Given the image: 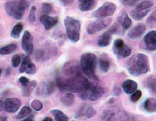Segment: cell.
Listing matches in <instances>:
<instances>
[{
	"label": "cell",
	"instance_id": "6da1fadb",
	"mask_svg": "<svg viewBox=\"0 0 156 121\" xmlns=\"http://www.w3.org/2000/svg\"><path fill=\"white\" fill-rule=\"evenodd\" d=\"M90 84L82 72L67 76H58L56 78V85L60 91L77 93L79 95L86 91Z\"/></svg>",
	"mask_w": 156,
	"mask_h": 121
},
{
	"label": "cell",
	"instance_id": "7a4b0ae2",
	"mask_svg": "<svg viewBox=\"0 0 156 121\" xmlns=\"http://www.w3.org/2000/svg\"><path fill=\"white\" fill-rule=\"evenodd\" d=\"M150 68V60L147 55L137 53L128 60L127 70L131 76H140L149 72Z\"/></svg>",
	"mask_w": 156,
	"mask_h": 121
},
{
	"label": "cell",
	"instance_id": "3957f363",
	"mask_svg": "<svg viewBox=\"0 0 156 121\" xmlns=\"http://www.w3.org/2000/svg\"><path fill=\"white\" fill-rule=\"evenodd\" d=\"M97 58L93 53L84 54L80 58V66L82 72L87 77L91 80H98L95 74Z\"/></svg>",
	"mask_w": 156,
	"mask_h": 121
},
{
	"label": "cell",
	"instance_id": "277c9868",
	"mask_svg": "<svg viewBox=\"0 0 156 121\" xmlns=\"http://www.w3.org/2000/svg\"><path fill=\"white\" fill-rule=\"evenodd\" d=\"M29 5L27 0H13L5 3V9L8 16L14 19H20L23 18Z\"/></svg>",
	"mask_w": 156,
	"mask_h": 121
},
{
	"label": "cell",
	"instance_id": "5b68a950",
	"mask_svg": "<svg viewBox=\"0 0 156 121\" xmlns=\"http://www.w3.org/2000/svg\"><path fill=\"white\" fill-rule=\"evenodd\" d=\"M68 38L70 42L76 43L79 41L80 36V22L70 16H66L64 20Z\"/></svg>",
	"mask_w": 156,
	"mask_h": 121
},
{
	"label": "cell",
	"instance_id": "8992f818",
	"mask_svg": "<svg viewBox=\"0 0 156 121\" xmlns=\"http://www.w3.org/2000/svg\"><path fill=\"white\" fill-rule=\"evenodd\" d=\"M105 94V90L103 86L99 85H92L90 84V86L88 89L83 93L79 95L80 98L82 100H89L90 101H96L103 97Z\"/></svg>",
	"mask_w": 156,
	"mask_h": 121
},
{
	"label": "cell",
	"instance_id": "52a82bcc",
	"mask_svg": "<svg viewBox=\"0 0 156 121\" xmlns=\"http://www.w3.org/2000/svg\"><path fill=\"white\" fill-rule=\"evenodd\" d=\"M153 5V2L150 0H145V1L141 2L131 12L132 18L136 21H140V20L144 19L151 11Z\"/></svg>",
	"mask_w": 156,
	"mask_h": 121
},
{
	"label": "cell",
	"instance_id": "ba28073f",
	"mask_svg": "<svg viewBox=\"0 0 156 121\" xmlns=\"http://www.w3.org/2000/svg\"><path fill=\"white\" fill-rule=\"evenodd\" d=\"M127 112L121 109L111 108L104 110L101 115V118L103 120H128L129 118Z\"/></svg>",
	"mask_w": 156,
	"mask_h": 121
},
{
	"label": "cell",
	"instance_id": "9c48e42d",
	"mask_svg": "<svg viewBox=\"0 0 156 121\" xmlns=\"http://www.w3.org/2000/svg\"><path fill=\"white\" fill-rule=\"evenodd\" d=\"M113 51L118 59H124L131 55L132 50L123 40L118 38L115 40L113 43Z\"/></svg>",
	"mask_w": 156,
	"mask_h": 121
},
{
	"label": "cell",
	"instance_id": "30bf717a",
	"mask_svg": "<svg viewBox=\"0 0 156 121\" xmlns=\"http://www.w3.org/2000/svg\"><path fill=\"white\" fill-rule=\"evenodd\" d=\"M112 19H102L99 18L95 21H93L89 23L87 26V31L90 35H94L97 32L107 28L111 25Z\"/></svg>",
	"mask_w": 156,
	"mask_h": 121
},
{
	"label": "cell",
	"instance_id": "8fae6325",
	"mask_svg": "<svg viewBox=\"0 0 156 121\" xmlns=\"http://www.w3.org/2000/svg\"><path fill=\"white\" fill-rule=\"evenodd\" d=\"M117 9V5L113 2H105L93 13V16L97 18H103L111 16Z\"/></svg>",
	"mask_w": 156,
	"mask_h": 121
},
{
	"label": "cell",
	"instance_id": "7c38bea8",
	"mask_svg": "<svg viewBox=\"0 0 156 121\" xmlns=\"http://www.w3.org/2000/svg\"><path fill=\"white\" fill-rule=\"evenodd\" d=\"M118 31V25L114 24L111 26L107 31L105 32L103 34H101L98 40V46L99 47H107L111 43L112 39V35L116 33Z\"/></svg>",
	"mask_w": 156,
	"mask_h": 121
},
{
	"label": "cell",
	"instance_id": "4fadbf2b",
	"mask_svg": "<svg viewBox=\"0 0 156 121\" xmlns=\"http://www.w3.org/2000/svg\"><path fill=\"white\" fill-rule=\"evenodd\" d=\"M95 114V110L92 106L84 104V105L80 106L79 110L76 111L75 118L77 119H89L92 118Z\"/></svg>",
	"mask_w": 156,
	"mask_h": 121
},
{
	"label": "cell",
	"instance_id": "5bb4252c",
	"mask_svg": "<svg viewBox=\"0 0 156 121\" xmlns=\"http://www.w3.org/2000/svg\"><path fill=\"white\" fill-rule=\"evenodd\" d=\"M56 85L52 80H48V81L44 82L37 91L39 96L46 98L51 96L52 94L55 92Z\"/></svg>",
	"mask_w": 156,
	"mask_h": 121
},
{
	"label": "cell",
	"instance_id": "9a60e30c",
	"mask_svg": "<svg viewBox=\"0 0 156 121\" xmlns=\"http://www.w3.org/2000/svg\"><path fill=\"white\" fill-rule=\"evenodd\" d=\"M34 38L28 31H25L22 40V47L27 54H32L34 50Z\"/></svg>",
	"mask_w": 156,
	"mask_h": 121
},
{
	"label": "cell",
	"instance_id": "2e32d148",
	"mask_svg": "<svg viewBox=\"0 0 156 121\" xmlns=\"http://www.w3.org/2000/svg\"><path fill=\"white\" fill-rule=\"evenodd\" d=\"M21 73H26L28 74H34L36 72V67L29 56H26L22 62L20 68Z\"/></svg>",
	"mask_w": 156,
	"mask_h": 121
},
{
	"label": "cell",
	"instance_id": "e0dca14e",
	"mask_svg": "<svg viewBox=\"0 0 156 121\" xmlns=\"http://www.w3.org/2000/svg\"><path fill=\"white\" fill-rule=\"evenodd\" d=\"M82 72L80 65L75 60H71V61L67 62L62 68L63 76H67L73 74Z\"/></svg>",
	"mask_w": 156,
	"mask_h": 121
},
{
	"label": "cell",
	"instance_id": "ac0fdd59",
	"mask_svg": "<svg viewBox=\"0 0 156 121\" xmlns=\"http://www.w3.org/2000/svg\"><path fill=\"white\" fill-rule=\"evenodd\" d=\"M21 106V102L18 99L8 98L5 100L3 103L4 109L8 112L13 113L18 111Z\"/></svg>",
	"mask_w": 156,
	"mask_h": 121
},
{
	"label": "cell",
	"instance_id": "d6986e66",
	"mask_svg": "<svg viewBox=\"0 0 156 121\" xmlns=\"http://www.w3.org/2000/svg\"><path fill=\"white\" fill-rule=\"evenodd\" d=\"M144 43L145 48L150 51H154L156 50V32L155 30L149 32L144 36Z\"/></svg>",
	"mask_w": 156,
	"mask_h": 121
},
{
	"label": "cell",
	"instance_id": "ffe728a7",
	"mask_svg": "<svg viewBox=\"0 0 156 121\" xmlns=\"http://www.w3.org/2000/svg\"><path fill=\"white\" fill-rule=\"evenodd\" d=\"M145 29H146V26L144 23H138L130 31H129L127 36L129 38H130L131 40H137L141 38L145 32Z\"/></svg>",
	"mask_w": 156,
	"mask_h": 121
},
{
	"label": "cell",
	"instance_id": "44dd1931",
	"mask_svg": "<svg viewBox=\"0 0 156 121\" xmlns=\"http://www.w3.org/2000/svg\"><path fill=\"white\" fill-rule=\"evenodd\" d=\"M40 21L46 30H49L57 24L58 22V18L56 16H50L44 14L40 17Z\"/></svg>",
	"mask_w": 156,
	"mask_h": 121
},
{
	"label": "cell",
	"instance_id": "7402d4cb",
	"mask_svg": "<svg viewBox=\"0 0 156 121\" xmlns=\"http://www.w3.org/2000/svg\"><path fill=\"white\" fill-rule=\"evenodd\" d=\"M138 87V84L130 79L125 80L122 84V89L127 95H131L135 90H137Z\"/></svg>",
	"mask_w": 156,
	"mask_h": 121
},
{
	"label": "cell",
	"instance_id": "603a6c76",
	"mask_svg": "<svg viewBox=\"0 0 156 121\" xmlns=\"http://www.w3.org/2000/svg\"><path fill=\"white\" fill-rule=\"evenodd\" d=\"M79 8L82 12H89L94 8L97 5V0H78Z\"/></svg>",
	"mask_w": 156,
	"mask_h": 121
},
{
	"label": "cell",
	"instance_id": "cb8c5ba5",
	"mask_svg": "<svg viewBox=\"0 0 156 121\" xmlns=\"http://www.w3.org/2000/svg\"><path fill=\"white\" fill-rule=\"evenodd\" d=\"M118 21L123 30H127L129 28L132 23L131 18L128 16L126 12H123V13H122L119 16V18Z\"/></svg>",
	"mask_w": 156,
	"mask_h": 121
},
{
	"label": "cell",
	"instance_id": "d4e9b609",
	"mask_svg": "<svg viewBox=\"0 0 156 121\" xmlns=\"http://www.w3.org/2000/svg\"><path fill=\"white\" fill-rule=\"evenodd\" d=\"M99 69L104 73L108 71L110 68V61L107 55L103 54L99 58Z\"/></svg>",
	"mask_w": 156,
	"mask_h": 121
},
{
	"label": "cell",
	"instance_id": "484cf974",
	"mask_svg": "<svg viewBox=\"0 0 156 121\" xmlns=\"http://www.w3.org/2000/svg\"><path fill=\"white\" fill-rule=\"evenodd\" d=\"M144 109L147 112H155L156 110V100L155 98H150L144 102Z\"/></svg>",
	"mask_w": 156,
	"mask_h": 121
},
{
	"label": "cell",
	"instance_id": "4316f807",
	"mask_svg": "<svg viewBox=\"0 0 156 121\" xmlns=\"http://www.w3.org/2000/svg\"><path fill=\"white\" fill-rule=\"evenodd\" d=\"M50 53L48 50L44 49H40L36 52V58L38 62H44L50 58Z\"/></svg>",
	"mask_w": 156,
	"mask_h": 121
},
{
	"label": "cell",
	"instance_id": "83f0119b",
	"mask_svg": "<svg viewBox=\"0 0 156 121\" xmlns=\"http://www.w3.org/2000/svg\"><path fill=\"white\" fill-rule=\"evenodd\" d=\"M37 86V82L36 80H32L31 82H29L27 85L23 86V96H30L31 93Z\"/></svg>",
	"mask_w": 156,
	"mask_h": 121
},
{
	"label": "cell",
	"instance_id": "f1b7e54d",
	"mask_svg": "<svg viewBox=\"0 0 156 121\" xmlns=\"http://www.w3.org/2000/svg\"><path fill=\"white\" fill-rule=\"evenodd\" d=\"M61 102L65 106H71L74 102V96L72 93L68 92L60 99Z\"/></svg>",
	"mask_w": 156,
	"mask_h": 121
},
{
	"label": "cell",
	"instance_id": "f546056e",
	"mask_svg": "<svg viewBox=\"0 0 156 121\" xmlns=\"http://www.w3.org/2000/svg\"><path fill=\"white\" fill-rule=\"evenodd\" d=\"M51 113L54 116V119L56 121H67L69 120V117L63 112L60 110L54 109L51 110Z\"/></svg>",
	"mask_w": 156,
	"mask_h": 121
},
{
	"label": "cell",
	"instance_id": "4dcf8cb0",
	"mask_svg": "<svg viewBox=\"0 0 156 121\" xmlns=\"http://www.w3.org/2000/svg\"><path fill=\"white\" fill-rule=\"evenodd\" d=\"M23 29V25L22 23H18L13 27L12 32H11V36L13 38L18 39L20 38V34Z\"/></svg>",
	"mask_w": 156,
	"mask_h": 121
},
{
	"label": "cell",
	"instance_id": "1f68e13d",
	"mask_svg": "<svg viewBox=\"0 0 156 121\" xmlns=\"http://www.w3.org/2000/svg\"><path fill=\"white\" fill-rule=\"evenodd\" d=\"M17 48V46L14 43H11L8 46H5L3 48H0V54L2 55H7L14 52Z\"/></svg>",
	"mask_w": 156,
	"mask_h": 121
},
{
	"label": "cell",
	"instance_id": "d6a6232c",
	"mask_svg": "<svg viewBox=\"0 0 156 121\" xmlns=\"http://www.w3.org/2000/svg\"><path fill=\"white\" fill-rule=\"evenodd\" d=\"M32 114V110L28 106H23L17 116V119L19 120L25 119L26 117Z\"/></svg>",
	"mask_w": 156,
	"mask_h": 121
},
{
	"label": "cell",
	"instance_id": "836d02e7",
	"mask_svg": "<svg viewBox=\"0 0 156 121\" xmlns=\"http://www.w3.org/2000/svg\"><path fill=\"white\" fill-rule=\"evenodd\" d=\"M144 85H146L147 88L152 92L155 93V78L154 77H149L147 79L145 80Z\"/></svg>",
	"mask_w": 156,
	"mask_h": 121
},
{
	"label": "cell",
	"instance_id": "e575fe53",
	"mask_svg": "<svg viewBox=\"0 0 156 121\" xmlns=\"http://www.w3.org/2000/svg\"><path fill=\"white\" fill-rule=\"evenodd\" d=\"M31 106L32 108L36 110V111H40V110H42L43 105L42 103L38 100H34L31 102Z\"/></svg>",
	"mask_w": 156,
	"mask_h": 121
},
{
	"label": "cell",
	"instance_id": "d590c367",
	"mask_svg": "<svg viewBox=\"0 0 156 121\" xmlns=\"http://www.w3.org/2000/svg\"><path fill=\"white\" fill-rule=\"evenodd\" d=\"M156 20V15H155V10L151 13V15L148 17L147 19V23L149 26H154Z\"/></svg>",
	"mask_w": 156,
	"mask_h": 121
},
{
	"label": "cell",
	"instance_id": "8d00e7d4",
	"mask_svg": "<svg viewBox=\"0 0 156 121\" xmlns=\"http://www.w3.org/2000/svg\"><path fill=\"white\" fill-rule=\"evenodd\" d=\"M141 96H142V92L141 90H135L133 93L131 94V101L133 102H137L138 100L141 99Z\"/></svg>",
	"mask_w": 156,
	"mask_h": 121
},
{
	"label": "cell",
	"instance_id": "74e56055",
	"mask_svg": "<svg viewBox=\"0 0 156 121\" xmlns=\"http://www.w3.org/2000/svg\"><path fill=\"white\" fill-rule=\"evenodd\" d=\"M42 12L45 13V14H49L50 13H51L52 12V5L50 4V3H44L42 4Z\"/></svg>",
	"mask_w": 156,
	"mask_h": 121
},
{
	"label": "cell",
	"instance_id": "f35d334b",
	"mask_svg": "<svg viewBox=\"0 0 156 121\" xmlns=\"http://www.w3.org/2000/svg\"><path fill=\"white\" fill-rule=\"evenodd\" d=\"M21 62V58L19 55H14L12 58V65L13 68H17Z\"/></svg>",
	"mask_w": 156,
	"mask_h": 121
},
{
	"label": "cell",
	"instance_id": "ab89813d",
	"mask_svg": "<svg viewBox=\"0 0 156 121\" xmlns=\"http://www.w3.org/2000/svg\"><path fill=\"white\" fill-rule=\"evenodd\" d=\"M35 12H36V7L32 6L30 9V12L29 13V19L31 22H34L36 21V16H35Z\"/></svg>",
	"mask_w": 156,
	"mask_h": 121
},
{
	"label": "cell",
	"instance_id": "60d3db41",
	"mask_svg": "<svg viewBox=\"0 0 156 121\" xmlns=\"http://www.w3.org/2000/svg\"><path fill=\"white\" fill-rule=\"evenodd\" d=\"M140 0H121V3H123V5L130 7L136 4Z\"/></svg>",
	"mask_w": 156,
	"mask_h": 121
},
{
	"label": "cell",
	"instance_id": "b9f144b4",
	"mask_svg": "<svg viewBox=\"0 0 156 121\" xmlns=\"http://www.w3.org/2000/svg\"><path fill=\"white\" fill-rule=\"evenodd\" d=\"M19 82L23 86H24L28 85V82H30V80L28 78H26V77H25V76H21L19 78Z\"/></svg>",
	"mask_w": 156,
	"mask_h": 121
},
{
	"label": "cell",
	"instance_id": "7bdbcfd3",
	"mask_svg": "<svg viewBox=\"0 0 156 121\" xmlns=\"http://www.w3.org/2000/svg\"><path fill=\"white\" fill-rule=\"evenodd\" d=\"M113 94L115 95V96H119L121 94V88L117 85L114 86V87H113Z\"/></svg>",
	"mask_w": 156,
	"mask_h": 121
},
{
	"label": "cell",
	"instance_id": "ee69618b",
	"mask_svg": "<svg viewBox=\"0 0 156 121\" xmlns=\"http://www.w3.org/2000/svg\"><path fill=\"white\" fill-rule=\"evenodd\" d=\"M60 2L64 6H67L71 4L74 2V0H60Z\"/></svg>",
	"mask_w": 156,
	"mask_h": 121
},
{
	"label": "cell",
	"instance_id": "f6af8a7d",
	"mask_svg": "<svg viewBox=\"0 0 156 121\" xmlns=\"http://www.w3.org/2000/svg\"><path fill=\"white\" fill-rule=\"evenodd\" d=\"M34 120V115H32V114L30 115H29L28 116H27V118L23 119V120H25V121H32Z\"/></svg>",
	"mask_w": 156,
	"mask_h": 121
},
{
	"label": "cell",
	"instance_id": "bcb514c9",
	"mask_svg": "<svg viewBox=\"0 0 156 121\" xmlns=\"http://www.w3.org/2000/svg\"><path fill=\"white\" fill-rule=\"evenodd\" d=\"M3 106V100H2V99H1V97H0V111H2V110Z\"/></svg>",
	"mask_w": 156,
	"mask_h": 121
},
{
	"label": "cell",
	"instance_id": "7dc6e473",
	"mask_svg": "<svg viewBox=\"0 0 156 121\" xmlns=\"http://www.w3.org/2000/svg\"><path fill=\"white\" fill-rule=\"evenodd\" d=\"M8 120V118H7L6 116H0V120Z\"/></svg>",
	"mask_w": 156,
	"mask_h": 121
},
{
	"label": "cell",
	"instance_id": "c3c4849f",
	"mask_svg": "<svg viewBox=\"0 0 156 121\" xmlns=\"http://www.w3.org/2000/svg\"><path fill=\"white\" fill-rule=\"evenodd\" d=\"M44 121H46V120H49V121H52V119L51 118H50V117H45L44 119H43Z\"/></svg>",
	"mask_w": 156,
	"mask_h": 121
},
{
	"label": "cell",
	"instance_id": "681fc988",
	"mask_svg": "<svg viewBox=\"0 0 156 121\" xmlns=\"http://www.w3.org/2000/svg\"><path fill=\"white\" fill-rule=\"evenodd\" d=\"M1 75H2V69L0 68V76H1Z\"/></svg>",
	"mask_w": 156,
	"mask_h": 121
}]
</instances>
